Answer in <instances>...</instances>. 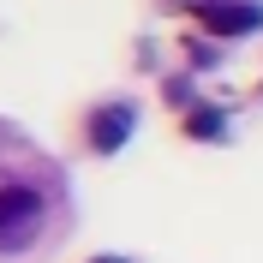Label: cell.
I'll use <instances>...</instances> for the list:
<instances>
[{"label":"cell","mask_w":263,"mask_h":263,"mask_svg":"<svg viewBox=\"0 0 263 263\" xmlns=\"http://www.w3.org/2000/svg\"><path fill=\"white\" fill-rule=\"evenodd\" d=\"M36 228H42V197L30 185H0V251L30 246Z\"/></svg>","instance_id":"6da1fadb"},{"label":"cell","mask_w":263,"mask_h":263,"mask_svg":"<svg viewBox=\"0 0 263 263\" xmlns=\"http://www.w3.org/2000/svg\"><path fill=\"white\" fill-rule=\"evenodd\" d=\"M132 126H138V102H96L90 108V120H84V144L96 149V156H114V149H126Z\"/></svg>","instance_id":"7a4b0ae2"},{"label":"cell","mask_w":263,"mask_h":263,"mask_svg":"<svg viewBox=\"0 0 263 263\" xmlns=\"http://www.w3.org/2000/svg\"><path fill=\"white\" fill-rule=\"evenodd\" d=\"M197 24H203L210 36L263 30V0H197Z\"/></svg>","instance_id":"3957f363"},{"label":"cell","mask_w":263,"mask_h":263,"mask_svg":"<svg viewBox=\"0 0 263 263\" xmlns=\"http://www.w3.org/2000/svg\"><path fill=\"white\" fill-rule=\"evenodd\" d=\"M185 138L221 144V138H228V114H221V108H192V114H185Z\"/></svg>","instance_id":"277c9868"}]
</instances>
